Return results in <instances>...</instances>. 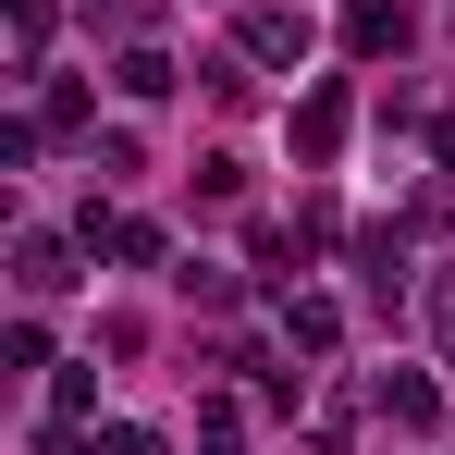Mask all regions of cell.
<instances>
[{
    "label": "cell",
    "mask_w": 455,
    "mask_h": 455,
    "mask_svg": "<svg viewBox=\"0 0 455 455\" xmlns=\"http://www.w3.org/2000/svg\"><path fill=\"white\" fill-rule=\"evenodd\" d=\"M197 443H210V455H234V443H246V406H234V394H222V406H197Z\"/></svg>",
    "instance_id": "ba28073f"
},
{
    "label": "cell",
    "mask_w": 455,
    "mask_h": 455,
    "mask_svg": "<svg viewBox=\"0 0 455 455\" xmlns=\"http://www.w3.org/2000/svg\"><path fill=\"white\" fill-rule=\"evenodd\" d=\"M345 148V86H307L296 99V160H332Z\"/></svg>",
    "instance_id": "6da1fadb"
},
{
    "label": "cell",
    "mask_w": 455,
    "mask_h": 455,
    "mask_svg": "<svg viewBox=\"0 0 455 455\" xmlns=\"http://www.w3.org/2000/svg\"><path fill=\"white\" fill-rule=\"evenodd\" d=\"M246 62H307V12H246Z\"/></svg>",
    "instance_id": "277c9868"
},
{
    "label": "cell",
    "mask_w": 455,
    "mask_h": 455,
    "mask_svg": "<svg viewBox=\"0 0 455 455\" xmlns=\"http://www.w3.org/2000/svg\"><path fill=\"white\" fill-rule=\"evenodd\" d=\"M345 50H357V62L406 50V12H394V0H345Z\"/></svg>",
    "instance_id": "3957f363"
},
{
    "label": "cell",
    "mask_w": 455,
    "mask_h": 455,
    "mask_svg": "<svg viewBox=\"0 0 455 455\" xmlns=\"http://www.w3.org/2000/svg\"><path fill=\"white\" fill-rule=\"evenodd\" d=\"M431 320H443V345H455V283H443V307H431Z\"/></svg>",
    "instance_id": "30bf717a"
},
{
    "label": "cell",
    "mask_w": 455,
    "mask_h": 455,
    "mask_svg": "<svg viewBox=\"0 0 455 455\" xmlns=\"http://www.w3.org/2000/svg\"><path fill=\"white\" fill-rule=\"evenodd\" d=\"M111 86H124V99H172V62H160V50H124Z\"/></svg>",
    "instance_id": "52a82bcc"
},
{
    "label": "cell",
    "mask_w": 455,
    "mask_h": 455,
    "mask_svg": "<svg viewBox=\"0 0 455 455\" xmlns=\"http://www.w3.org/2000/svg\"><path fill=\"white\" fill-rule=\"evenodd\" d=\"M283 332H296L307 357H332V332H345V307H332V296H283Z\"/></svg>",
    "instance_id": "8992f818"
},
{
    "label": "cell",
    "mask_w": 455,
    "mask_h": 455,
    "mask_svg": "<svg viewBox=\"0 0 455 455\" xmlns=\"http://www.w3.org/2000/svg\"><path fill=\"white\" fill-rule=\"evenodd\" d=\"M381 419H394V431H443V394L419 370H381Z\"/></svg>",
    "instance_id": "7a4b0ae2"
},
{
    "label": "cell",
    "mask_w": 455,
    "mask_h": 455,
    "mask_svg": "<svg viewBox=\"0 0 455 455\" xmlns=\"http://www.w3.org/2000/svg\"><path fill=\"white\" fill-rule=\"evenodd\" d=\"M12 283H25V296H62V283H75V271H62V234H25V246H12Z\"/></svg>",
    "instance_id": "5b68a950"
},
{
    "label": "cell",
    "mask_w": 455,
    "mask_h": 455,
    "mask_svg": "<svg viewBox=\"0 0 455 455\" xmlns=\"http://www.w3.org/2000/svg\"><path fill=\"white\" fill-rule=\"evenodd\" d=\"M12 50H25V62L50 50V0H12Z\"/></svg>",
    "instance_id": "9c48e42d"
}]
</instances>
